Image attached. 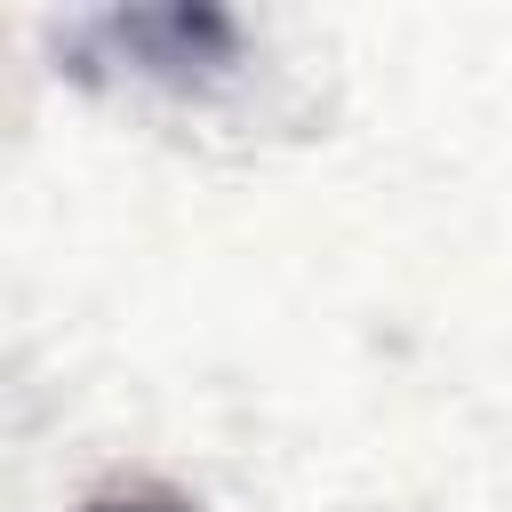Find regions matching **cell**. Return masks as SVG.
I'll use <instances>...</instances> for the list:
<instances>
[{
  "label": "cell",
  "instance_id": "1",
  "mask_svg": "<svg viewBox=\"0 0 512 512\" xmlns=\"http://www.w3.org/2000/svg\"><path fill=\"white\" fill-rule=\"evenodd\" d=\"M88 512H176V504H88Z\"/></svg>",
  "mask_w": 512,
  "mask_h": 512
}]
</instances>
